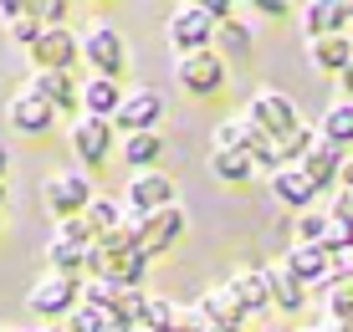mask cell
<instances>
[{
    "instance_id": "obj_1",
    "label": "cell",
    "mask_w": 353,
    "mask_h": 332,
    "mask_svg": "<svg viewBox=\"0 0 353 332\" xmlns=\"http://www.w3.org/2000/svg\"><path fill=\"white\" fill-rule=\"evenodd\" d=\"M26 302H31L36 317H67L72 307L82 302V287H77V276H72V271H46V276L31 287Z\"/></svg>"
},
{
    "instance_id": "obj_2",
    "label": "cell",
    "mask_w": 353,
    "mask_h": 332,
    "mask_svg": "<svg viewBox=\"0 0 353 332\" xmlns=\"http://www.w3.org/2000/svg\"><path fill=\"white\" fill-rule=\"evenodd\" d=\"M174 77H179L185 92L210 97V92H221V82H225V56L221 52H185L174 61Z\"/></svg>"
},
{
    "instance_id": "obj_3",
    "label": "cell",
    "mask_w": 353,
    "mask_h": 332,
    "mask_svg": "<svg viewBox=\"0 0 353 332\" xmlns=\"http://www.w3.org/2000/svg\"><path fill=\"white\" fill-rule=\"evenodd\" d=\"M210 41H215V16H205L194 0L169 16V46H174L179 56L185 52H210Z\"/></svg>"
},
{
    "instance_id": "obj_4",
    "label": "cell",
    "mask_w": 353,
    "mask_h": 332,
    "mask_svg": "<svg viewBox=\"0 0 353 332\" xmlns=\"http://www.w3.org/2000/svg\"><path fill=\"white\" fill-rule=\"evenodd\" d=\"M123 205H128V215H159L164 205H174V179L159 174V169H133Z\"/></svg>"
},
{
    "instance_id": "obj_5",
    "label": "cell",
    "mask_w": 353,
    "mask_h": 332,
    "mask_svg": "<svg viewBox=\"0 0 353 332\" xmlns=\"http://www.w3.org/2000/svg\"><path fill=\"white\" fill-rule=\"evenodd\" d=\"M41 194H46V210H52L57 220H67V215H82L92 205V184L88 174H77V169H62V174H52L41 184Z\"/></svg>"
},
{
    "instance_id": "obj_6",
    "label": "cell",
    "mask_w": 353,
    "mask_h": 332,
    "mask_svg": "<svg viewBox=\"0 0 353 332\" xmlns=\"http://www.w3.org/2000/svg\"><path fill=\"white\" fill-rule=\"evenodd\" d=\"M246 118H251V128H256V133H287V128H297V107H292L276 87H261L256 97H251Z\"/></svg>"
},
{
    "instance_id": "obj_7",
    "label": "cell",
    "mask_w": 353,
    "mask_h": 332,
    "mask_svg": "<svg viewBox=\"0 0 353 332\" xmlns=\"http://www.w3.org/2000/svg\"><path fill=\"white\" fill-rule=\"evenodd\" d=\"M82 56L92 61L97 77H118V72H123V36L113 26H92L82 36Z\"/></svg>"
},
{
    "instance_id": "obj_8",
    "label": "cell",
    "mask_w": 353,
    "mask_h": 332,
    "mask_svg": "<svg viewBox=\"0 0 353 332\" xmlns=\"http://www.w3.org/2000/svg\"><path fill=\"white\" fill-rule=\"evenodd\" d=\"M72 149H77L82 164H103L108 154H113V118H92L82 113L77 128H72Z\"/></svg>"
},
{
    "instance_id": "obj_9",
    "label": "cell",
    "mask_w": 353,
    "mask_h": 332,
    "mask_svg": "<svg viewBox=\"0 0 353 332\" xmlns=\"http://www.w3.org/2000/svg\"><path fill=\"white\" fill-rule=\"evenodd\" d=\"M282 266L302 287H318V291H327V281H333V256H327L323 245H292L282 256Z\"/></svg>"
},
{
    "instance_id": "obj_10",
    "label": "cell",
    "mask_w": 353,
    "mask_h": 332,
    "mask_svg": "<svg viewBox=\"0 0 353 332\" xmlns=\"http://www.w3.org/2000/svg\"><path fill=\"white\" fill-rule=\"evenodd\" d=\"M164 118V97L154 87H139V92H123V107H118V128L123 133H143V128H159Z\"/></svg>"
},
{
    "instance_id": "obj_11",
    "label": "cell",
    "mask_w": 353,
    "mask_h": 332,
    "mask_svg": "<svg viewBox=\"0 0 353 332\" xmlns=\"http://www.w3.org/2000/svg\"><path fill=\"white\" fill-rule=\"evenodd\" d=\"M230 291H236L241 302H246V312H272V297H276V281L266 266H241V271H230Z\"/></svg>"
},
{
    "instance_id": "obj_12",
    "label": "cell",
    "mask_w": 353,
    "mask_h": 332,
    "mask_svg": "<svg viewBox=\"0 0 353 332\" xmlns=\"http://www.w3.org/2000/svg\"><path fill=\"white\" fill-rule=\"evenodd\" d=\"M266 179H272V200L287 205V210H307L312 194H318V184L302 174V164H282V169H272Z\"/></svg>"
},
{
    "instance_id": "obj_13",
    "label": "cell",
    "mask_w": 353,
    "mask_h": 332,
    "mask_svg": "<svg viewBox=\"0 0 353 332\" xmlns=\"http://www.w3.org/2000/svg\"><path fill=\"white\" fill-rule=\"evenodd\" d=\"M6 113H10V128H21V133H46V128H52V118H57V103H46L41 92L26 87V92L10 97Z\"/></svg>"
},
{
    "instance_id": "obj_14",
    "label": "cell",
    "mask_w": 353,
    "mask_h": 332,
    "mask_svg": "<svg viewBox=\"0 0 353 332\" xmlns=\"http://www.w3.org/2000/svg\"><path fill=\"white\" fill-rule=\"evenodd\" d=\"M179 236H185V210H179V205H164L159 215L143 220V256H164Z\"/></svg>"
},
{
    "instance_id": "obj_15",
    "label": "cell",
    "mask_w": 353,
    "mask_h": 332,
    "mask_svg": "<svg viewBox=\"0 0 353 332\" xmlns=\"http://www.w3.org/2000/svg\"><path fill=\"white\" fill-rule=\"evenodd\" d=\"M302 31L312 36H338L348 31V0H307V10H302Z\"/></svg>"
},
{
    "instance_id": "obj_16",
    "label": "cell",
    "mask_w": 353,
    "mask_h": 332,
    "mask_svg": "<svg viewBox=\"0 0 353 332\" xmlns=\"http://www.w3.org/2000/svg\"><path fill=\"white\" fill-rule=\"evenodd\" d=\"M297 164H302V174H307L312 184H318V189H327V184H333L338 174H343V149H333L327 138H318L307 154L297 158Z\"/></svg>"
},
{
    "instance_id": "obj_17",
    "label": "cell",
    "mask_w": 353,
    "mask_h": 332,
    "mask_svg": "<svg viewBox=\"0 0 353 332\" xmlns=\"http://www.w3.org/2000/svg\"><path fill=\"white\" fill-rule=\"evenodd\" d=\"M31 52H36V61H41V67H62V72H67V61L82 56V41H77V36H67L62 26H46L41 41H36Z\"/></svg>"
},
{
    "instance_id": "obj_18",
    "label": "cell",
    "mask_w": 353,
    "mask_h": 332,
    "mask_svg": "<svg viewBox=\"0 0 353 332\" xmlns=\"http://www.w3.org/2000/svg\"><path fill=\"white\" fill-rule=\"evenodd\" d=\"M200 307H205V317H210V322H221V327H241V322L251 317V312H246V302L230 291V281H225V287H215V291H205Z\"/></svg>"
},
{
    "instance_id": "obj_19",
    "label": "cell",
    "mask_w": 353,
    "mask_h": 332,
    "mask_svg": "<svg viewBox=\"0 0 353 332\" xmlns=\"http://www.w3.org/2000/svg\"><path fill=\"white\" fill-rule=\"evenodd\" d=\"M179 312L185 307H174L159 291H143L139 297V327H149V332H179Z\"/></svg>"
},
{
    "instance_id": "obj_20",
    "label": "cell",
    "mask_w": 353,
    "mask_h": 332,
    "mask_svg": "<svg viewBox=\"0 0 353 332\" xmlns=\"http://www.w3.org/2000/svg\"><path fill=\"white\" fill-rule=\"evenodd\" d=\"M312 67L318 72H343L348 61H353V41H348V31H338V36H312Z\"/></svg>"
},
{
    "instance_id": "obj_21",
    "label": "cell",
    "mask_w": 353,
    "mask_h": 332,
    "mask_svg": "<svg viewBox=\"0 0 353 332\" xmlns=\"http://www.w3.org/2000/svg\"><path fill=\"white\" fill-rule=\"evenodd\" d=\"M77 97L92 118H118V107H123V92H118L113 77H92L88 87H77Z\"/></svg>"
},
{
    "instance_id": "obj_22",
    "label": "cell",
    "mask_w": 353,
    "mask_h": 332,
    "mask_svg": "<svg viewBox=\"0 0 353 332\" xmlns=\"http://www.w3.org/2000/svg\"><path fill=\"white\" fill-rule=\"evenodd\" d=\"M210 174L221 184H246L256 174V158H251V149H215L210 154Z\"/></svg>"
},
{
    "instance_id": "obj_23",
    "label": "cell",
    "mask_w": 353,
    "mask_h": 332,
    "mask_svg": "<svg viewBox=\"0 0 353 332\" xmlns=\"http://www.w3.org/2000/svg\"><path fill=\"white\" fill-rule=\"evenodd\" d=\"M164 154V138H159V128H143V133H128L123 138V158H128V169H154V158Z\"/></svg>"
},
{
    "instance_id": "obj_24",
    "label": "cell",
    "mask_w": 353,
    "mask_h": 332,
    "mask_svg": "<svg viewBox=\"0 0 353 332\" xmlns=\"http://www.w3.org/2000/svg\"><path fill=\"white\" fill-rule=\"evenodd\" d=\"M318 133L333 143V149H348V143H353V97H348V103H333V107H327Z\"/></svg>"
},
{
    "instance_id": "obj_25",
    "label": "cell",
    "mask_w": 353,
    "mask_h": 332,
    "mask_svg": "<svg viewBox=\"0 0 353 332\" xmlns=\"http://www.w3.org/2000/svg\"><path fill=\"white\" fill-rule=\"evenodd\" d=\"M31 92H41L46 103H72V97H77V87L67 82V72H62V67H36Z\"/></svg>"
},
{
    "instance_id": "obj_26",
    "label": "cell",
    "mask_w": 353,
    "mask_h": 332,
    "mask_svg": "<svg viewBox=\"0 0 353 332\" xmlns=\"http://www.w3.org/2000/svg\"><path fill=\"white\" fill-rule=\"evenodd\" d=\"M272 281H276V297H272L276 312H302V302H307V287H302V281L292 276L287 266H272Z\"/></svg>"
},
{
    "instance_id": "obj_27",
    "label": "cell",
    "mask_w": 353,
    "mask_h": 332,
    "mask_svg": "<svg viewBox=\"0 0 353 332\" xmlns=\"http://www.w3.org/2000/svg\"><path fill=\"white\" fill-rule=\"evenodd\" d=\"M46 261H52V271H72V276H77V266H88V245H82V240H67V236H52Z\"/></svg>"
},
{
    "instance_id": "obj_28",
    "label": "cell",
    "mask_w": 353,
    "mask_h": 332,
    "mask_svg": "<svg viewBox=\"0 0 353 332\" xmlns=\"http://www.w3.org/2000/svg\"><path fill=\"white\" fill-rule=\"evenodd\" d=\"M82 215H88L92 236H108V230H118V225L128 220V205H118V200H97V194H92V205H88Z\"/></svg>"
},
{
    "instance_id": "obj_29",
    "label": "cell",
    "mask_w": 353,
    "mask_h": 332,
    "mask_svg": "<svg viewBox=\"0 0 353 332\" xmlns=\"http://www.w3.org/2000/svg\"><path fill=\"white\" fill-rule=\"evenodd\" d=\"M215 46L230 52V56H246L251 52V26H246V21H236V16L215 21Z\"/></svg>"
},
{
    "instance_id": "obj_30",
    "label": "cell",
    "mask_w": 353,
    "mask_h": 332,
    "mask_svg": "<svg viewBox=\"0 0 353 332\" xmlns=\"http://www.w3.org/2000/svg\"><path fill=\"white\" fill-rule=\"evenodd\" d=\"M123 281H113V276H92L88 287H82V302H92V307H103V312H118L123 307Z\"/></svg>"
},
{
    "instance_id": "obj_31",
    "label": "cell",
    "mask_w": 353,
    "mask_h": 332,
    "mask_svg": "<svg viewBox=\"0 0 353 332\" xmlns=\"http://www.w3.org/2000/svg\"><path fill=\"white\" fill-rule=\"evenodd\" d=\"M251 143H256L251 118H225V123H215V149H251Z\"/></svg>"
},
{
    "instance_id": "obj_32",
    "label": "cell",
    "mask_w": 353,
    "mask_h": 332,
    "mask_svg": "<svg viewBox=\"0 0 353 332\" xmlns=\"http://www.w3.org/2000/svg\"><path fill=\"white\" fill-rule=\"evenodd\" d=\"M327 230H333V215H318V210L297 215V245H323Z\"/></svg>"
},
{
    "instance_id": "obj_33",
    "label": "cell",
    "mask_w": 353,
    "mask_h": 332,
    "mask_svg": "<svg viewBox=\"0 0 353 332\" xmlns=\"http://www.w3.org/2000/svg\"><path fill=\"white\" fill-rule=\"evenodd\" d=\"M103 322H108V312L92 307V302H77L67 312V332H103Z\"/></svg>"
},
{
    "instance_id": "obj_34",
    "label": "cell",
    "mask_w": 353,
    "mask_h": 332,
    "mask_svg": "<svg viewBox=\"0 0 353 332\" xmlns=\"http://www.w3.org/2000/svg\"><path fill=\"white\" fill-rule=\"evenodd\" d=\"M10 36H16V41H26V46H36V41H41V26H36L31 16H16V21H10Z\"/></svg>"
},
{
    "instance_id": "obj_35",
    "label": "cell",
    "mask_w": 353,
    "mask_h": 332,
    "mask_svg": "<svg viewBox=\"0 0 353 332\" xmlns=\"http://www.w3.org/2000/svg\"><path fill=\"white\" fill-rule=\"evenodd\" d=\"M194 6L205 10V16H215V21H225L230 16V6H236V0H194Z\"/></svg>"
},
{
    "instance_id": "obj_36",
    "label": "cell",
    "mask_w": 353,
    "mask_h": 332,
    "mask_svg": "<svg viewBox=\"0 0 353 332\" xmlns=\"http://www.w3.org/2000/svg\"><path fill=\"white\" fill-rule=\"evenodd\" d=\"M0 16H6V21H16V16H26V0H0Z\"/></svg>"
},
{
    "instance_id": "obj_37",
    "label": "cell",
    "mask_w": 353,
    "mask_h": 332,
    "mask_svg": "<svg viewBox=\"0 0 353 332\" xmlns=\"http://www.w3.org/2000/svg\"><path fill=\"white\" fill-rule=\"evenodd\" d=\"M251 6L266 10V16H282V10H287V0H251Z\"/></svg>"
},
{
    "instance_id": "obj_38",
    "label": "cell",
    "mask_w": 353,
    "mask_h": 332,
    "mask_svg": "<svg viewBox=\"0 0 353 332\" xmlns=\"http://www.w3.org/2000/svg\"><path fill=\"white\" fill-rule=\"evenodd\" d=\"M338 82H343V92L353 97V61H348V67H343V72H338Z\"/></svg>"
},
{
    "instance_id": "obj_39",
    "label": "cell",
    "mask_w": 353,
    "mask_h": 332,
    "mask_svg": "<svg viewBox=\"0 0 353 332\" xmlns=\"http://www.w3.org/2000/svg\"><path fill=\"white\" fill-rule=\"evenodd\" d=\"M6 164H10V149H6V143H0V174H6Z\"/></svg>"
},
{
    "instance_id": "obj_40",
    "label": "cell",
    "mask_w": 353,
    "mask_h": 332,
    "mask_svg": "<svg viewBox=\"0 0 353 332\" xmlns=\"http://www.w3.org/2000/svg\"><path fill=\"white\" fill-rule=\"evenodd\" d=\"M46 332H67V327H46Z\"/></svg>"
},
{
    "instance_id": "obj_41",
    "label": "cell",
    "mask_w": 353,
    "mask_h": 332,
    "mask_svg": "<svg viewBox=\"0 0 353 332\" xmlns=\"http://www.w3.org/2000/svg\"><path fill=\"white\" fill-rule=\"evenodd\" d=\"M0 200H6V184H0Z\"/></svg>"
},
{
    "instance_id": "obj_42",
    "label": "cell",
    "mask_w": 353,
    "mask_h": 332,
    "mask_svg": "<svg viewBox=\"0 0 353 332\" xmlns=\"http://www.w3.org/2000/svg\"><path fill=\"white\" fill-rule=\"evenodd\" d=\"M348 16H353V0H348Z\"/></svg>"
},
{
    "instance_id": "obj_43",
    "label": "cell",
    "mask_w": 353,
    "mask_h": 332,
    "mask_svg": "<svg viewBox=\"0 0 353 332\" xmlns=\"http://www.w3.org/2000/svg\"><path fill=\"white\" fill-rule=\"evenodd\" d=\"M6 332H16V327H6Z\"/></svg>"
}]
</instances>
